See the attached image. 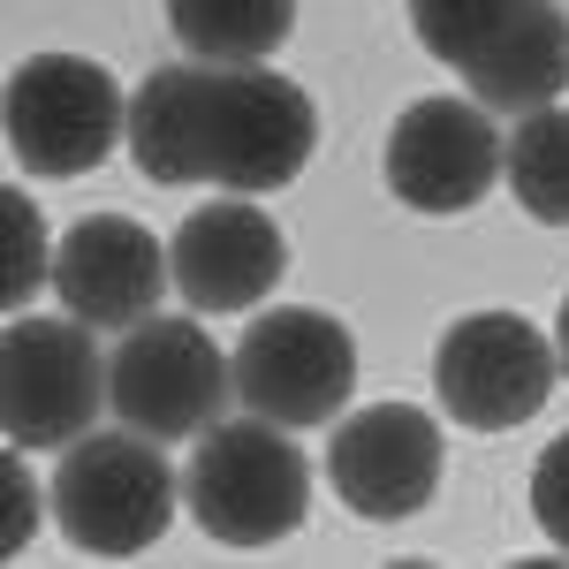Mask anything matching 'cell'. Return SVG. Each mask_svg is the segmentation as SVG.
Instances as JSON below:
<instances>
[{
  "instance_id": "3",
  "label": "cell",
  "mask_w": 569,
  "mask_h": 569,
  "mask_svg": "<svg viewBox=\"0 0 569 569\" xmlns=\"http://www.w3.org/2000/svg\"><path fill=\"white\" fill-rule=\"evenodd\" d=\"M182 501V479L168 471L160 440L122 426V433H84L53 463V525L91 562H130L144 555Z\"/></svg>"
},
{
  "instance_id": "14",
  "label": "cell",
  "mask_w": 569,
  "mask_h": 569,
  "mask_svg": "<svg viewBox=\"0 0 569 569\" xmlns=\"http://www.w3.org/2000/svg\"><path fill=\"white\" fill-rule=\"evenodd\" d=\"M297 0H168V31L190 61H273Z\"/></svg>"
},
{
  "instance_id": "11",
  "label": "cell",
  "mask_w": 569,
  "mask_h": 569,
  "mask_svg": "<svg viewBox=\"0 0 569 569\" xmlns=\"http://www.w3.org/2000/svg\"><path fill=\"white\" fill-rule=\"evenodd\" d=\"M168 281H176L168 243L130 213H84L53 243V297L99 335H130L137 319H152Z\"/></svg>"
},
{
  "instance_id": "6",
  "label": "cell",
  "mask_w": 569,
  "mask_h": 569,
  "mask_svg": "<svg viewBox=\"0 0 569 569\" xmlns=\"http://www.w3.org/2000/svg\"><path fill=\"white\" fill-rule=\"evenodd\" d=\"M236 395V357L198 319H137L107 357V410L152 440H198Z\"/></svg>"
},
{
  "instance_id": "16",
  "label": "cell",
  "mask_w": 569,
  "mask_h": 569,
  "mask_svg": "<svg viewBox=\"0 0 569 569\" xmlns=\"http://www.w3.org/2000/svg\"><path fill=\"white\" fill-rule=\"evenodd\" d=\"M509 16H517V0H410V31H418V46H426L433 61H448V69H463Z\"/></svg>"
},
{
  "instance_id": "20",
  "label": "cell",
  "mask_w": 569,
  "mask_h": 569,
  "mask_svg": "<svg viewBox=\"0 0 569 569\" xmlns=\"http://www.w3.org/2000/svg\"><path fill=\"white\" fill-rule=\"evenodd\" d=\"M555 357H562V380H569V297H562V311H555Z\"/></svg>"
},
{
  "instance_id": "5",
  "label": "cell",
  "mask_w": 569,
  "mask_h": 569,
  "mask_svg": "<svg viewBox=\"0 0 569 569\" xmlns=\"http://www.w3.org/2000/svg\"><path fill=\"white\" fill-rule=\"evenodd\" d=\"M99 327H84L77 311L61 319H31L8 311L0 335V426L8 448H69L99 426L107 410V357L91 342Z\"/></svg>"
},
{
  "instance_id": "7",
  "label": "cell",
  "mask_w": 569,
  "mask_h": 569,
  "mask_svg": "<svg viewBox=\"0 0 569 569\" xmlns=\"http://www.w3.org/2000/svg\"><path fill=\"white\" fill-rule=\"evenodd\" d=\"M350 388H357V342L350 327L319 305L259 311L236 342V402L289 426V433L327 426L350 402Z\"/></svg>"
},
{
  "instance_id": "18",
  "label": "cell",
  "mask_w": 569,
  "mask_h": 569,
  "mask_svg": "<svg viewBox=\"0 0 569 569\" xmlns=\"http://www.w3.org/2000/svg\"><path fill=\"white\" fill-rule=\"evenodd\" d=\"M531 525L569 555V433H555L531 463Z\"/></svg>"
},
{
  "instance_id": "10",
  "label": "cell",
  "mask_w": 569,
  "mask_h": 569,
  "mask_svg": "<svg viewBox=\"0 0 569 569\" xmlns=\"http://www.w3.org/2000/svg\"><path fill=\"white\" fill-rule=\"evenodd\" d=\"M327 479L342 509L365 525H402L433 501L440 486V426L418 402H372L350 410L327 440Z\"/></svg>"
},
{
  "instance_id": "4",
  "label": "cell",
  "mask_w": 569,
  "mask_h": 569,
  "mask_svg": "<svg viewBox=\"0 0 569 569\" xmlns=\"http://www.w3.org/2000/svg\"><path fill=\"white\" fill-rule=\"evenodd\" d=\"M114 144H130V91L84 53H31L8 77V160L23 176H91Z\"/></svg>"
},
{
  "instance_id": "19",
  "label": "cell",
  "mask_w": 569,
  "mask_h": 569,
  "mask_svg": "<svg viewBox=\"0 0 569 569\" xmlns=\"http://www.w3.org/2000/svg\"><path fill=\"white\" fill-rule=\"evenodd\" d=\"M0 493H8V531H0V547H8V555H23V547H31V531H39V486H31L23 448H8V456H0Z\"/></svg>"
},
{
  "instance_id": "13",
  "label": "cell",
  "mask_w": 569,
  "mask_h": 569,
  "mask_svg": "<svg viewBox=\"0 0 569 569\" xmlns=\"http://www.w3.org/2000/svg\"><path fill=\"white\" fill-rule=\"evenodd\" d=\"M463 91L493 114H531L569 91V8L562 0H517V16L456 69Z\"/></svg>"
},
{
  "instance_id": "8",
  "label": "cell",
  "mask_w": 569,
  "mask_h": 569,
  "mask_svg": "<svg viewBox=\"0 0 569 569\" xmlns=\"http://www.w3.org/2000/svg\"><path fill=\"white\" fill-rule=\"evenodd\" d=\"M562 380L555 335H539L525 311H471L440 335L433 350V395L440 410L471 433H509L547 410Z\"/></svg>"
},
{
  "instance_id": "1",
  "label": "cell",
  "mask_w": 569,
  "mask_h": 569,
  "mask_svg": "<svg viewBox=\"0 0 569 569\" xmlns=\"http://www.w3.org/2000/svg\"><path fill=\"white\" fill-rule=\"evenodd\" d=\"M319 114L305 84L273 77L266 61H168L130 91V160L144 182H220V190H289L305 176Z\"/></svg>"
},
{
  "instance_id": "12",
  "label": "cell",
  "mask_w": 569,
  "mask_h": 569,
  "mask_svg": "<svg viewBox=\"0 0 569 569\" xmlns=\"http://www.w3.org/2000/svg\"><path fill=\"white\" fill-rule=\"evenodd\" d=\"M168 259H176V289L190 311H251L273 297L281 266H289V243L243 190H220L213 206H198L176 228Z\"/></svg>"
},
{
  "instance_id": "2",
  "label": "cell",
  "mask_w": 569,
  "mask_h": 569,
  "mask_svg": "<svg viewBox=\"0 0 569 569\" xmlns=\"http://www.w3.org/2000/svg\"><path fill=\"white\" fill-rule=\"evenodd\" d=\"M182 509L213 547H273L311 517V463L259 410L220 418L182 463Z\"/></svg>"
},
{
  "instance_id": "17",
  "label": "cell",
  "mask_w": 569,
  "mask_h": 569,
  "mask_svg": "<svg viewBox=\"0 0 569 569\" xmlns=\"http://www.w3.org/2000/svg\"><path fill=\"white\" fill-rule=\"evenodd\" d=\"M0 228H8V281H0V297H8V311H31V297L53 281V251H46V220L23 182H8Z\"/></svg>"
},
{
  "instance_id": "9",
  "label": "cell",
  "mask_w": 569,
  "mask_h": 569,
  "mask_svg": "<svg viewBox=\"0 0 569 569\" xmlns=\"http://www.w3.org/2000/svg\"><path fill=\"white\" fill-rule=\"evenodd\" d=\"M501 144L493 137V107L463 99H410L388 130L380 176L410 213H471L486 190L501 182Z\"/></svg>"
},
{
  "instance_id": "15",
  "label": "cell",
  "mask_w": 569,
  "mask_h": 569,
  "mask_svg": "<svg viewBox=\"0 0 569 569\" xmlns=\"http://www.w3.org/2000/svg\"><path fill=\"white\" fill-rule=\"evenodd\" d=\"M501 176L517 206L547 228H569V107H531L501 144Z\"/></svg>"
}]
</instances>
